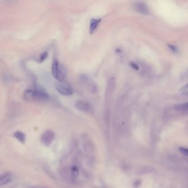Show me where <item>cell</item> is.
Listing matches in <instances>:
<instances>
[{
    "mask_svg": "<svg viewBox=\"0 0 188 188\" xmlns=\"http://www.w3.org/2000/svg\"><path fill=\"white\" fill-rule=\"evenodd\" d=\"M47 56H48V53L46 52H44L41 56V58H40V62H43L46 58Z\"/></svg>",
    "mask_w": 188,
    "mask_h": 188,
    "instance_id": "14",
    "label": "cell"
},
{
    "mask_svg": "<svg viewBox=\"0 0 188 188\" xmlns=\"http://www.w3.org/2000/svg\"><path fill=\"white\" fill-rule=\"evenodd\" d=\"M141 182L140 181H136L134 183V186H135V187H138L139 186H140V184H141Z\"/></svg>",
    "mask_w": 188,
    "mask_h": 188,
    "instance_id": "17",
    "label": "cell"
},
{
    "mask_svg": "<svg viewBox=\"0 0 188 188\" xmlns=\"http://www.w3.org/2000/svg\"><path fill=\"white\" fill-rule=\"evenodd\" d=\"M174 108L178 111H185L188 110V102L177 104L174 105Z\"/></svg>",
    "mask_w": 188,
    "mask_h": 188,
    "instance_id": "10",
    "label": "cell"
},
{
    "mask_svg": "<svg viewBox=\"0 0 188 188\" xmlns=\"http://www.w3.org/2000/svg\"><path fill=\"white\" fill-rule=\"evenodd\" d=\"M23 99L27 101H41L49 99V95L41 87L36 86L34 90L27 89L24 92Z\"/></svg>",
    "mask_w": 188,
    "mask_h": 188,
    "instance_id": "1",
    "label": "cell"
},
{
    "mask_svg": "<svg viewBox=\"0 0 188 188\" xmlns=\"http://www.w3.org/2000/svg\"><path fill=\"white\" fill-rule=\"evenodd\" d=\"M130 66L131 67H132V69H134L135 70H136V71H138L139 70V66L137 65V64H135L134 62H130Z\"/></svg>",
    "mask_w": 188,
    "mask_h": 188,
    "instance_id": "16",
    "label": "cell"
},
{
    "mask_svg": "<svg viewBox=\"0 0 188 188\" xmlns=\"http://www.w3.org/2000/svg\"><path fill=\"white\" fill-rule=\"evenodd\" d=\"M179 150L180 152H181L183 155L186 156H188V150H187L186 148L184 147H180Z\"/></svg>",
    "mask_w": 188,
    "mask_h": 188,
    "instance_id": "13",
    "label": "cell"
},
{
    "mask_svg": "<svg viewBox=\"0 0 188 188\" xmlns=\"http://www.w3.org/2000/svg\"><path fill=\"white\" fill-rule=\"evenodd\" d=\"M12 181V175L10 173H6L0 176V186H5L8 183H10Z\"/></svg>",
    "mask_w": 188,
    "mask_h": 188,
    "instance_id": "8",
    "label": "cell"
},
{
    "mask_svg": "<svg viewBox=\"0 0 188 188\" xmlns=\"http://www.w3.org/2000/svg\"><path fill=\"white\" fill-rule=\"evenodd\" d=\"M55 133L51 130H46L41 135V140L44 146H49L55 139Z\"/></svg>",
    "mask_w": 188,
    "mask_h": 188,
    "instance_id": "3",
    "label": "cell"
},
{
    "mask_svg": "<svg viewBox=\"0 0 188 188\" xmlns=\"http://www.w3.org/2000/svg\"><path fill=\"white\" fill-rule=\"evenodd\" d=\"M180 93L182 95H186L188 94V84H186L184 86H183L181 90H180Z\"/></svg>",
    "mask_w": 188,
    "mask_h": 188,
    "instance_id": "12",
    "label": "cell"
},
{
    "mask_svg": "<svg viewBox=\"0 0 188 188\" xmlns=\"http://www.w3.org/2000/svg\"><path fill=\"white\" fill-rule=\"evenodd\" d=\"M56 89L58 93L60 94L65 96H69L73 94V92L72 89H70L69 87L65 86L64 84H61L60 83H58L56 84Z\"/></svg>",
    "mask_w": 188,
    "mask_h": 188,
    "instance_id": "6",
    "label": "cell"
},
{
    "mask_svg": "<svg viewBox=\"0 0 188 188\" xmlns=\"http://www.w3.org/2000/svg\"><path fill=\"white\" fill-rule=\"evenodd\" d=\"M75 107L77 109L81 111V112L88 113H93V108L86 103L81 101H78L75 103Z\"/></svg>",
    "mask_w": 188,
    "mask_h": 188,
    "instance_id": "4",
    "label": "cell"
},
{
    "mask_svg": "<svg viewBox=\"0 0 188 188\" xmlns=\"http://www.w3.org/2000/svg\"><path fill=\"white\" fill-rule=\"evenodd\" d=\"M79 175V169L76 166L72 167L71 169V177L73 179H76Z\"/></svg>",
    "mask_w": 188,
    "mask_h": 188,
    "instance_id": "11",
    "label": "cell"
},
{
    "mask_svg": "<svg viewBox=\"0 0 188 188\" xmlns=\"http://www.w3.org/2000/svg\"><path fill=\"white\" fill-rule=\"evenodd\" d=\"M168 46L170 50H171L172 51H173L174 53H177V52H178V49H177V48L175 46L170 45V44H168Z\"/></svg>",
    "mask_w": 188,
    "mask_h": 188,
    "instance_id": "15",
    "label": "cell"
},
{
    "mask_svg": "<svg viewBox=\"0 0 188 188\" xmlns=\"http://www.w3.org/2000/svg\"><path fill=\"white\" fill-rule=\"evenodd\" d=\"M51 71L53 77L61 82L65 80L66 77V71L64 66L57 60H54L51 66Z\"/></svg>",
    "mask_w": 188,
    "mask_h": 188,
    "instance_id": "2",
    "label": "cell"
},
{
    "mask_svg": "<svg viewBox=\"0 0 188 188\" xmlns=\"http://www.w3.org/2000/svg\"><path fill=\"white\" fill-rule=\"evenodd\" d=\"M135 10L141 15H147L149 14V10L147 6L144 3L141 2H136L134 5Z\"/></svg>",
    "mask_w": 188,
    "mask_h": 188,
    "instance_id": "5",
    "label": "cell"
},
{
    "mask_svg": "<svg viewBox=\"0 0 188 188\" xmlns=\"http://www.w3.org/2000/svg\"><path fill=\"white\" fill-rule=\"evenodd\" d=\"M13 136L15 137L17 140H18L20 143H22V144H24L26 143V135L23 132H20L19 131H15L13 134Z\"/></svg>",
    "mask_w": 188,
    "mask_h": 188,
    "instance_id": "9",
    "label": "cell"
},
{
    "mask_svg": "<svg viewBox=\"0 0 188 188\" xmlns=\"http://www.w3.org/2000/svg\"><path fill=\"white\" fill-rule=\"evenodd\" d=\"M101 22V19L100 18H98V19H95V18H92L91 22H90V26H89V34H93L94 33L95 31L96 30L99 24V23Z\"/></svg>",
    "mask_w": 188,
    "mask_h": 188,
    "instance_id": "7",
    "label": "cell"
}]
</instances>
